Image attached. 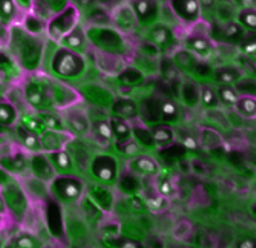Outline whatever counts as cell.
<instances>
[{"label":"cell","instance_id":"6da1fadb","mask_svg":"<svg viewBox=\"0 0 256 248\" xmlns=\"http://www.w3.org/2000/svg\"><path fill=\"white\" fill-rule=\"evenodd\" d=\"M6 46L10 55L22 67L23 72H34L42 64L46 43L43 37L30 34L18 23L10 28Z\"/></svg>","mask_w":256,"mask_h":248},{"label":"cell","instance_id":"7a4b0ae2","mask_svg":"<svg viewBox=\"0 0 256 248\" xmlns=\"http://www.w3.org/2000/svg\"><path fill=\"white\" fill-rule=\"evenodd\" d=\"M51 67L52 72L60 80L77 78L83 75L86 71V60L82 54H77L74 51H69L60 46L52 57Z\"/></svg>","mask_w":256,"mask_h":248},{"label":"cell","instance_id":"3957f363","mask_svg":"<svg viewBox=\"0 0 256 248\" xmlns=\"http://www.w3.org/2000/svg\"><path fill=\"white\" fill-rule=\"evenodd\" d=\"M37 80L44 87L46 94H48V97L52 103V107H56V109H60V110L69 109V107L76 106L82 100V95L60 78L43 77V78H37Z\"/></svg>","mask_w":256,"mask_h":248},{"label":"cell","instance_id":"277c9868","mask_svg":"<svg viewBox=\"0 0 256 248\" xmlns=\"http://www.w3.org/2000/svg\"><path fill=\"white\" fill-rule=\"evenodd\" d=\"M80 12L76 5H66L58 14H56L48 21V29H46V37L51 41L60 43L66 35L71 34L76 28H78Z\"/></svg>","mask_w":256,"mask_h":248},{"label":"cell","instance_id":"5b68a950","mask_svg":"<svg viewBox=\"0 0 256 248\" xmlns=\"http://www.w3.org/2000/svg\"><path fill=\"white\" fill-rule=\"evenodd\" d=\"M84 186L74 175H58L51 183V193L60 204H72L83 198Z\"/></svg>","mask_w":256,"mask_h":248},{"label":"cell","instance_id":"8992f818","mask_svg":"<svg viewBox=\"0 0 256 248\" xmlns=\"http://www.w3.org/2000/svg\"><path fill=\"white\" fill-rule=\"evenodd\" d=\"M86 35H88L89 43L97 46L98 51L118 55L123 49V38L120 32L114 28L94 26V28L86 29Z\"/></svg>","mask_w":256,"mask_h":248},{"label":"cell","instance_id":"52a82bcc","mask_svg":"<svg viewBox=\"0 0 256 248\" xmlns=\"http://www.w3.org/2000/svg\"><path fill=\"white\" fill-rule=\"evenodd\" d=\"M0 192H2L6 206H8V212H11L14 216L17 218H23L28 212V196L23 190V187L20 186V183L16 179V176L11 179L8 184H5L4 187H0Z\"/></svg>","mask_w":256,"mask_h":248},{"label":"cell","instance_id":"ba28073f","mask_svg":"<svg viewBox=\"0 0 256 248\" xmlns=\"http://www.w3.org/2000/svg\"><path fill=\"white\" fill-rule=\"evenodd\" d=\"M23 100H25L36 112H46L52 107V103L46 94L44 87L37 78H30L23 84Z\"/></svg>","mask_w":256,"mask_h":248},{"label":"cell","instance_id":"9c48e42d","mask_svg":"<svg viewBox=\"0 0 256 248\" xmlns=\"http://www.w3.org/2000/svg\"><path fill=\"white\" fill-rule=\"evenodd\" d=\"M62 112H63V115L60 117L63 120V124L68 133L76 135V137H83V135H88L92 130V124L89 123V118L83 110L72 106Z\"/></svg>","mask_w":256,"mask_h":248},{"label":"cell","instance_id":"30bf717a","mask_svg":"<svg viewBox=\"0 0 256 248\" xmlns=\"http://www.w3.org/2000/svg\"><path fill=\"white\" fill-rule=\"evenodd\" d=\"M90 169L98 181L104 184L115 183V179H117V175H118L117 160L110 155H97L90 163Z\"/></svg>","mask_w":256,"mask_h":248},{"label":"cell","instance_id":"8fae6325","mask_svg":"<svg viewBox=\"0 0 256 248\" xmlns=\"http://www.w3.org/2000/svg\"><path fill=\"white\" fill-rule=\"evenodd\" d=\"M138 25H142L144 28H154L158 25V14H160V5L152 0H135L130 3Z\"/></svg>","mask_w":256,"mask_h":248},{"label":"cell","instance_id":"7c38bea8","mask_svg":"<svg viewBox=\"0 0 256 248\" xmlns=\"http://www.w3.org/2000/svg\"><path fill=\"white\" fill-rule=\"evenodd\" d=\"M30 161L31 158L28 156V152L22 146H18V149L10 150L0 158V167L10 172L11 175H18L30 167Z\"/></svg>","mask_w":256,"mask_h":248},{"label":"cell","instance_id":"4fadbf2b","mask_svg":"<svg viewBox=\"0 0 256 248\" xmlns=\"http://www.w3.org/2000/svg\"><path fill=\"white\" fill-rule=\"evenodd\" d=\"M30 169L34 175L36 179L42 183H52L54 179L58 176L54 166L51 164L48 155L44 152L40 153H34L31 156V161H30Z\"/></svg>","mask_w":256,"mask_h":248},{"label":"cell","instance_id":"5bb4252c","mask_svg":"<svg viewBox=\"0 0 256 248\" xmlns=\"http://www.w3.org/2000/svg\"><path fill=\"white\" fill-rule=\"evenodd\" d=\"M23 74L25 72L22 71V67L10 55V52L5 49H0V84L8 86L18 83Z\"/></svg>","mask_w":256,"mask_h":248},{"label":"cell","instance_id":"9a60e30c","mask_svg":"<svg viewBox=\"0 0 256 248\" xmlns=\"http://www.w3.org/2000/svg\"><path fill=\"white\" fill-rule=\"evenodd\" d=\"M110 21L114 25V29H117L118 32H132L135 31L138 20L136 15L130 6V3L128 5H122L115 9L110 15Z\"/></svg>","mask_w":256,"mask_h":248},{"label":"cell","instance_id":"2e32d148","mask_svg":"<svg viewBox=\"0 0 256 248\" xmlns=\"http://www.w3.org/2000/svg\"><path fill=\"white\" fill-rule=\"evenodd\" d=\"M170 9L180 20L188 21V23L198 21L201 15L200 2H195V0H172Z\"/></svg>","mask_w":256,"mask_h":248},{"label":"cell","instance_id":"e0dca14e","mask_svg":"<svg viewBox=\"0 0 256 248\" xmlns=\"http://www.w3.org/2000/svg\"><path fill=\"white\" fill-rule=\"evenodd\" d=\"M74 137L68 132H56V130H46L42 137V149L44 153H52L66 149V144L71 141Z\"/></svg>","mask_w":256,"mask_h":248},{"label":"cell","instance_id":"ac0fdd59","mask_svg":"<svg viewBox=\"0 0 256 248\" xmlns=\"http://www.w3.org/2000/svg\"><path fill=\"white\" fill-rule=\"evenodd\" d=\"M82 97L89 100L92 104L96 106H109L112 107L115 100L112 97V94L108 91V89L102 87V86H96V84H86L82 87Z\"/></svg>","mask_w":256,"mask_h":248},{"label":"cell","instance_id":"d6986e66","mask_svg":"<svg viewBox=\"0 0 256 248\" xmlns=\"http://www.w3.org/2000/svg\"><path fill=\"white\" fill-rule=\"evenodd\" d=\"M186 48H188L186 51H189L192 55L200 57V58H208L214 54L212 40L206 35H201V34L190 35L188 38V41H186Z\"/></svg>","mask_w":256,"mask_h":248},{"label":"cell","instance_id":"ffe728a7","mask_svg":"<svg viewBox=\"0 0 256 248\" xmlns=\"http://www.w3.org/2000/svg\"><path fill=\"white\" fill-rule=\"evenodd\" d=\"M88 43H89V40H88V35H86V29L78 26L69 35H66L58 44L62 48H66L69 51H74V52L83 55L86 52V49H88Z\"/></svg>","mask_w":256,"mask_h":248},{"label":"cell","instance_id":"44dd1931","mask_svg":"<svg viewBox=\"0 0 256 248\" xmlns=\"http://www.w3.org/2000/svg\"><path fill=\"white\" fill-rule=\"evenodd\" d=\"M96 64L100 67L102 71L108 72V74H122L126 66L123 64L122 58L117 54H109V52H103L97 49L96 54Z\"/></svg>","mask_w":256,"mask_h":248},{"label":"cell","instance_id":"7402d4cb","mask_svg":"<svg viewBox=\"0 0 256 248\" xmlns=\"http://www.w3.org/2000/svg\"><path fill=\"white\" fill-rule=\"evenodd\" d=\"M46 222H48V229L51 235L60 236L63 233V215H62V206L60 202L52 199L48 202V210H46Z\"/></svg>","mask_w":256,"mask_h":248},{"label":"cell","instance_id":"603a6c76","mask_svg":"<svg viewBox=\"0 0 256 248\" xmlns=\"http://www.w3.org/2000/svg\"><path fill=\"white\" fill-rule=\"evenodd\" d=\"M112 114H114L112 117H115V118L128 121V120H134L138 117L140 109L134 100L122 98V100H115V103L112 106Z\"/></svg>","mask_w":256,"mask_h":248},{"label":"cell","instance_id":"cb8c5ba5","mask_svg":"<svg viewBox=\"0 0 256 248\" xmlns=\"http://www.w3.org/2000/svg\"><path fill=\"white\" fill-rule=\"evenodd\" d=\"M66 150L71 156V160L74 163V167H80L84 169L89 164V153H88V147L77 138H72L66 144Z\"/></svg>","mask_w":256,"mask_h":248},{"label":"cell","instance_id":"d4e9b609","mask_svg":"<svg viewBox=\"0 0 256 248\" xmlns=\"http://www.w3.org/2000/svg\"><path fill=\"white\" fill-rule=\"evenodd\" d=\"M46 155H48L50 161L54 166L57 175H72L76 167H74V163H72L71 156H69L66 149L58 150V152H52V153H46Z\"/></svg>","mask_w":256,"mask_h":248},{"label":"cell","instance_id":"484cf974","mask_svg":"<svg viewBox=\"0 0 256 248\" xmlns=\"http://www.w3.org/2000/svg\"><path fill=\"white\" fill-rule=\"evenodd\" d=\"M149 41L156 46L158 49H164L168 48L169 44H172L174 41V34H172V29L166 25H155L154 28H150V32H149Z\"/></svg>","mask_w":256,"mask_h":248},{"label":"cell","instance_id":"4316f807","mask_svg":"<svg viewBox=\"0 0 256 248\" xmlns=\"http://www.w3.org/2000/svg\"><path fill=\"white\" fill-rule=\"evenodd\" d=\"M16 133H17V140H18V144L25 149L26 152H31L32 155L34 153H40L43 152L42 149V141H40V137L37 135L28 132L26 129H23L22 126L17 124L16 127Z\"/></svg>","mask_w":256,"mask_h":248},{"label":"cell","instance_id":"83f0119b","mask_svg":"<svg viewBox=\"0 0 256 248\" xmlns=\"http://www.w3.org/2000/svg\"><path fill=\"white\" fill-rule=\"evenodd\" d=\"M89 198L96 202V204L104 210V212H110L112 206H114V198L112 193L108 187L104 186H90L89 187Z\"/></svg>","mask_w":256,"mask_h":248},{"label":"cell","instance_id":"f1b7e54d","mask_svg":"<svg viewBox=\"0 0 256 248\" xmlns=\"http://www.w3.org/2000/svg\"><path fill=\"white\" fill-rule=\"evenodd\" d=\"M215 80L220 86H236L242 80V74L238 67L234 66H221L214 72Z\"/></svg>","mask_w":256,"mask_h":248},{"label":"cell","instance_id":"f546056e","mask_svg":"<svg viewBox=\"0 0 256 248\" xmlns=\"http://www.w3.org/2000/svg\"><path fill=\"white\" fill-rule=\"evenodd\" d=\"M150 132H152V137H154V141H155L156 147L166 149V147L174 144L175 133H174L170 126H168V124H154L150 127Z\"/></svg>","mask_w":256,"mask_h":248},{"label":"cell","instance_id":"4dcf8cb0","mask_svg":"<svg viewBox=\"0 0 256 248\" xmlns=\"http://www.w3.org/2000/svg\"><path fill=\"white\" fill-rule=\"evenodd\" d=\"M20 25L25 28V31H28L30 34L37 35V37H44L46 29H48V23H46L43 18H40L38 15H36L32 11L23 15Z\"/></svg>","mask_w":256,"mask_h":248},{"label":"cell","instance_id":"1f68e13d","mask_svg":"<svg viewBox=\"0 0 256 248\" xmlns=\"http://www.w3.org/2000/svg\"><path fill=\"white\" fill-rule=\"evenodd\" d=\"M20 121V114L16 104L10 100L0 101V127L17 126Z\"/></svg>","mask_w":256,"mask_h":248},{"label":"cell","instance_id":"d6a6232c","mask_svg":"<svg viewBox=\"0 0 256 248\" xmlns=\"http://www.w3.org/2000/svg\"><path fill=\"white\" fill-rule=\"evenodd\" d=\"M110 127H112V133H114V140L118 143V146L130 143L134 140L132 135V127H129V124L120 118L112 117L110 120Z\"/></svg>","mask_w":256,"mask_h":248},{"label":"cell","instance_id":"836d02e7","mask_svg":"<svg viewBox=\"0 0 256 248\" xmlns=\"http://www.w3.org/2000/svg\"><path fill=\"white\" fill-rule=\"evenodd\" d=\"M20 14H22V11L17 6V2H11V0H0V23H6L11 26L18 25L17 20H18Z\"/></svg>","mask_w":256,"mask_h":248},{"label":"cell","instance_id":"e575fe53","mask_svg":"<svg viewBox=\"0 0 256 248\" xmlns=\"http://www.w3.org/2000/svg\"><path fill=\"white\" fill-rule=\"evenodd\" d=\"M247 32L242 29V26L238 23V21H230L222 28V38L228 43H236L241 44L242 40L246 38Z\"/></svg>","mask_w":256,"mask_h":248},{"label":"cell","instance_id":"d590c367","mask_svg":"<svg viewBox=\"0 0 256 248\" xmlns=\"http://www.w3.org/2000/svg\"><path fill=\"white\" fill-rule=\"evenodd\" d=\"M37 118L43 123L46 130H56V132H66L63 120L60 115H56L52 112L46 110V112H36Z\"/></svg>","mask_w":256,"mask_h":248},{"label":"cell","instance_id":"8d00e7d4","mask_svg":"<svg viewBox=\"0 0 256 248\" xmlns=\"http://www.w3.org/2000/svg\"><path fill=\"white\" fill-rule=\"evenodd\" d=\"M92 132H94V137L97 141H100L102 144H109L114 140V133H112V127H110V121L102 120L92 124Z\"/></svg>","mask_w":256,"mask_h":248},{"label":"cell","instance_id":"74e56055","mask_svg":"<svg viewBox=\"0 0 256 248\" xmlns=\"http://www.w3.org/2000/svg\"><path fill=\"white\" fill-rule=\"evenodd\" d=\"M181 98L184 104L188 106H196L201 103V87H198L195 83H186L181 89Z\"/></svg>","mask_w":256,"mask_h":248},{"label":"cell","instance_id":"f35d334b","mask_svg":"<svg viewBox=\"0 0 256 248\" xmlns=\"http://www.w3.org/2000/svg\"><path fill=\"white\" fill-rule=\"evenodd\" d=\"M238 114L244 118H254L256 117V97L253 95H241L238 104L235 106Z\"/></svg>","mask_w":256,"mask_h":248},{"label":"cell","instance_id":"ab89813d","mask_svg":"<svg viewBox=\"0 0 256 248\" xmlns=\"http://www.w3.org/2000/svg\"><path fill=\"white\" fill-rule=\"evenodd\" d=\"M218 89V97H220V103L228 106V107H235L241 98V94L236 91L235 86H220Z\"/></svg>","mask_w":256,"mask_h":248},{"label":"cell","instance_id":"60d3db41","mask_svg":"<svg viewBox=\"0 0 256 248\" xmlns=\"http://www.w3.org/2000/svg\"><path fill=\"white\" fill-rule=\"evenodd\" d=\"M132 170L138 172V173H143V175H156L158 173V166L155 164L154 160L148 156H140L135 158V160L130 163Z\"/></svg>","mask_w":256,"mask_h":248},{"label":"cell","instance_id":"b9f144b4","mask_svg":"<svg viewBox=\"0 0 256 248\" xmlns=\"http://www.w3.org/2000/svg\"><path fill=\"white\" fill-rule=\"evenodd\" d=\"M238 23L242 26V29L247 34L256 35V9L246 8L238 14Z\"/></svg>","mask_w":256,"mask_h":248},{"label":"cell","instance_id":"7bdbcfd3","mask_svg":"<svg viewBox=\"0 0 256 248\" xmlns=\"http://www.w3.org/2000/svg\"><path fill=\"white\" fill-rule=\"evenodd\" d=\"M201 103L206 109H216L220 106L218 89L210 84H204L201 87Z\"/></svg>","mask_w":256,"mask_h":248},{"label":"cell","instance_id":"ee69618b","mask_svg":"<svg viewBox=\"0 0 256 248\" xmlns=\"http://www.w3.org/2000/svg\"><path fill=\"white\" fill-rule=\"evenodd\" d=\"M18 126H22L23 129H26L28 132L37 135V137H42V135L46 132V127L43 126V123L37 118V115H23L20 117Z\"/></svg>","mask_w":256,"mask_h":248},{"label":"cell","instance_id":"f6af8a7d","mask_svg":"<svg viewBox=\"0 0 256 248\" xmlns=\"http://www.w3.org/2000/svg\"><path fill=\"white\" fill-rule=\"evenodd\" d=\"M160 118L162 121H175L178 120V106L172 100H162L158 103Z\"/></svg>","mask_w":256,"mask_h":248},{"label":"cell","instance_id":"bcb514c9","mask_svg":"<svg viewBox=\"0 0 256 248\" xmlns=\"http://www.w3.org/2000/svg\"><path fill=\"white\" fill-rule=\"evenodd\" d=\"M132 135H134V141L136 144H142L144 147H155V141H154L150 129L135 126L132 127Z\"/></svg>","mask_w":256,"mask_h":248},{"label":"cell","instance_id":"7dc6e473","mask_svg":"<svg viewBox=\"0 0 256 248\" xmlns=\"http://www.w3.org/2000/svg\"><path fill=\"white\" fill-rule=\"evenodd\" d=\"M12 245L16 248H42V241L31 233H22L16 236Z\"/></svg>","mask_w":256,"mask_h":248},{"label":"cell","instance_id":"c3c4849f","mask_svg":"<svg viewBox=\"0 0 256 248\" xmlns=\"http://www.w3.org/2000/svg\"><path fill=\"white\" fill-rule=\"evenodd\" d=\"M118 80L126 86H132V84H136L138 81L143 80V74L138 69H134V67H126V69L118 75Z\"/></svg>","mask_w":256,"mask_h":248},{"label":"cell","instance_id":"681fc988","mask_svg":"<svg viewBox=\"0 0 256 248\" xmlns=\"http://www.w3.org/2000/svg\"><path fill=\"white\" fill-rule=\"evenodd\" d=\"M82 202H83V212L88 218H100L102 216L103 210L89 196H86Z\"/></svg>","mask_w":256,"mask_h":248},{"label":"cell","instance_id":"f907efd6","mask_svg":"<svg viewBox=\"0 0 256 248\" xmlns=\"http://www.w3.org/2000/svg\"><path fill=\"white\" fill-rule=\"evenodd\" d=\"M241 51L246 55H256V35L247 34L246 38L241 43Z\"/></svg>","mask_w":256,"mask_h":248},{"label":"cell","instance_id":"816d5d0a","mask_svg":"<svg viewBox=\"0 0 256 248\" xmlns=\"http://www.w3.org/2000/svg\"><path fill=\"white\" fill-rule=\"evenodd\" d=\"M120 186L126 192H136L140 189V184H138L136 178L134 175H123L120 179Z\"/></svg>","mask_w":256,"mask_h":248},{"label":"cell","instance_id":"f5cc1de1","mask_svg":"<svg viewBox=\"0 0 256 248\" xmlns=\"http://www.w3.org/2000/svg\"><path fill=\"white\" fill-rule=\"evenodd\" d=\"M236 91L238 92H242V89H246L244 91V95H252L253 97V94L256 92V83L254 81H252V80H241L236 86Z\"/></svg>","mask_w":256,"mask_h":248},{"label":"cell","instance_id":"db71d44e","mask_svg":"<svg viewBox=\"0 0 256 248\" xmlns=\"http://www.w3.org/2000/svg\"><path fill=\"white\" fill-rule=\"evenodd\" d=\"M122 150H124V153H129V155H135L136 152H138V144L132 140L130 143H126V144H122V146H118Z\"/></svg>","mask_w":256,"mask_h":248},{"label":"cell","instance_id":"11a10c76","mask_svg":"<svg viewBox=\"0 0 256 248\" xmlns=\"http://www.w3.org/2000/svg\"><path fill=\"white\" fill-rule=\"evenodd\" d=\"M238 248H256V241L253 238H244L240 241Z\"/></svg>","mask_w":256,"mask_h":248},{"label":"cell","instance_id":"9f6ffc18","mask_svg":"<svg viewBox=\"0 0 256 248\" xmlns=\"http://www.w3.org/2000/svg\"><path fill=\"white\" fill-rule=\"evenodd\" d=\"M160 192L162 195H169L172 192V184L169 179H162V181H160Z\"/></svg>","mask_w":256,"mask_h":248},{"label":"cell","instance_id":"6f0895ef","mask_svg":"<svg viewBox=\"0 0 256 248\" xmlns=\"http://www.w3.org/2000/svg\"><path fill=\"white\" fill-rule=\"evenodd\" d=\"M8 213V206H6V201L2 195V192H0V215L5 216Z\"/></svg>","mask_w":256,"mask_h":248},{"label":"cell","instance_id":"680465c9","mask_svg":"<svg viewBox=\"0 0 256 248\" xmlns=\"http://www.w3.org/2000/svg\"><path fill=\"white\" fill-rule=\"evenodd\" d=\"M252 212H253V215H254V218H256V204L252 207Z\"/></svg>","mask_w":256,"mask_h":248},{"label":"cell","instance_id":"91938a15","mask_svg":"<svg viewBox=\"0 0 256 248\" xmlns=\"http://www.w3.org/2000/svg\"><path fill=\"white\" fill-rule=\"evenodd\" d=\"M0 248H4V241H2V235H0Z\"/></svg>","mask_w":256,"mask_h":248},{"label":"cell","instance_id":"94428289","mask_svg":"<svg viewBox=\"0 0 256 248\" xmlns=\"http://www.w3.org/2000/svg\"><path fill=\"white\" fill-rule=\"evenodd\" d=\"M2 221H4V216H2V215H0V225H2Z\"/></svg>","mask_w":256,"mask_h":248},{"label":"cell","instance_id":"6125c7cd","mask_svg":"<svg viewBox=\"0 0 256 248\" xmlns=\"http://www.w3.org/2000/svg\"><path fill=\"white\" fill-rule=\"evenodd\" d=\"M0 26H2V23H0Z\"/></svg>","mask_w":256,"mask_h":248}]
</instances>
